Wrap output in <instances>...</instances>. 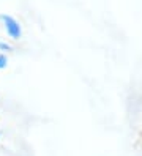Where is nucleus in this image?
I'll use <instances>...</instances> for the list:
<instances>
[{
    "mask_svg": "<svg viewBox=\"0 0 142 156\" xmlns=\"http://www.w3.org/2000/svg\"><path fill=\"white\" fill-rule=\"evenodd\" d=\"M6 65H8V58H6V55H3V54H0V69L6 68Z\"/></svg>",
    "mask_w": 142,
    "mask_h": 156,
    "instance_id": "obj_2",
    "label": "nucleus"
},
{
    "mask_svg": "<svg viewBox=\"0 0 142 156\" xmlns=\"http://www.w3.org/2000/svg\"><path fill=\"white\" fill-rule=\"evenodd\" d=\"M0 49H2V51H11V46H9V44H6V43H3V41H0Z\"/></svg>",
    "mask_w": 142,
    "mask_h": 156,
    "instance_id": "obj_3",
    "label": "nucleus"
},
{
    "mask_svg": "<svg viewBox=\"0 0 142 156\" xmlns=\"http://www.w3.org/2000/svg\"><path fill=\"white\" fill-rule=\"evenodd\" d=\"M0 19L3 21L5 30H6V33L9 35V38H13V40H19V38H21V35H22V29H21L19 22L14 19L13 16L0 14Z\"/></svg>",
    "mask_w": 142,
    "mask_h": 156,
    "instance_id": "obj_1",
    "label": "nucleus"
}]
</instances>
